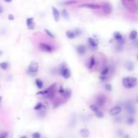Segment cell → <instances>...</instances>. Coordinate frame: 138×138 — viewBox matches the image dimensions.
Masks as SVG:
<instances>
[{
	"mask_svg": "<svg viewBox=\"0 0 138 138\" xmlns=\"http://www.w3.org/2000/svg\"><path fill=\"white\" fill-rule=\"evenodd\" d=\"M106 102V98L105 95H99L98 96L97 98H96V106L99 108V107H102L105 105V104Z\"/></svg>",
	"mask_w": 138,
	"mask_h": 138,
	"instance_id": "6",
	"label": "cell"
},
{
	"mask_svg": "<svg viewBox=\"0 0 138 138\" xmlns=\"http://www.w3.org/2000/svg\"><path fill=\"white\" fill-rule=\"evenodd\" d=\"M75 49H76L77 53H78L79 55H80V56L84 55L85 53H86V46L84 45H78V46L76 47V48H75Z\"/></svg>",
	"mask_w": 138,
	"mask_h": 138,
	"instance_id": "13",
	"label": "cell"
},
{
	"mask_svg": "<svg viewBox=\"0 0 138 138\" xmlns=\"http://www.w3.org/2000/svg\"><path fill=\"white\" fill-rule=\"evenodd\" d=\"M8 19H9V20H14V15H12V14H9L8 16Z\"/></svg>",
	"mask_w": 138,
	"mask_h": 138,
	"instance_id": "39",
	"label": "cell"
},
{
	"mask_svg": "<svg viewBox=\"0 0 138 138\" xmlns=\"http://www.w3.org/2000/svg\"><path fill=\"white\" fill-rule=\"evenodd\" d=\"M64 92H65V89H63V87L62 86H60L59 89V93H60L61 96H63Z\"/></svg>",
	"mask_w": 138,
	"mask_h": 138,
	"instance_id": "36",
	"label": "cell"
},
{
	"mask_svg": "<svg viewBox=\"0 0 138 138\" xmlns=\"http://www.w3.org/2000/svg\"><path fill=\"white\" fill-rule=\"evenodd\" d=\"M102 10L105 13V14H110L111 12H112V10H113V8H112V6L110 3H105L102 6Z\"/></svg>",
	"mask_w": 138,
	"mask_h": 138,
	"instance_id": "8",
	"label": "cell"
},
{
	"mask_svg": "<svg viewBox=\"0 0 138 138\" xmlns=\"http://www.w3.org/2000/svg\"><path fill=\"white\" fill-rule=\"evenodd\" d=\"M105 89L107 90L108 91H111L112 89H113V87H112V85L111 84H106L105 85Z\"/></svg>",
	"mask_w": 138,
	"mask_h": 138,
	"instance_id": "34",
	"label": "cell"
},
{
	"mask_svg": "<svg viewBox=\"0 0 138 138\" xmlns=\"http://www.w3.org/2000/svg\"><path fill=\"white\" fill-rule=\"evenodd\" d=\"M55 85H56V83L51 85V86L49 87L47 89H45L44 91H41L38 92L36 94H37V95H46V94H47V93H49V92H51L52 91H53L55 87Z\"/></svg>",
	"mask_w": 138,
	"mask_h": 138,
	"instance_id": "12",
	"label": "cell"
},
{
	"mask_svg": "<svg viewBox=\"0 0 138 138\" xmlns=\"http://www.w3.org/2000/svg\"><path fill=\"white\" fill-rule=\"evenodd\" d=\"M8 136V132H2L0 133V138H7Z\"/></svg>",
	"mask_w": 138,
	"mask_h": 138,
	"instance_id": "35",
	"label": "cell"
},
{
	"mask_svg": "<svg viewBox=\"0 0 138 138\" xmlns=\"http://www.w3.org/2000/svg\"><path fill=\"white\" fill-rule=\"evenodd\" d=\"M137 102L138 103V98H137Z\"/></svg>",
	"mask_w": 138,
	"mask_h": 138,
	"instance_id": "45",
	"label": "cell"
},
{
	"mask_svg": "<svg viewBox=\"0 0 138 138\" xmlns=\"http://www.w3.org/2000/svg\"><path fill=\"white\" fill-rule=\"evenodd\" d=\"M59 72H60L61 75L63 77V78L67 79L70 77L71 76V72L69 69L67 68L66 65L64 63H63L61 66L60 69H59Z\"/></svg>",
	"mask_w": 138,
	"mask_h": 138,
	"instance_id": "3",
	"label": "cell"
},
{
	"mask_svg": "<svg viewBox=\"0 0 138 138\" xmlns=\"http://www.w3.org/2000/svg\"><path fill=\"white\" fill-rule=\"evenodd\" d=\"M52 13H53V18H54L55 21L59 22V18H60V13L59 12V10L55 8V7H52Z\"/></svg>",
	"mask_w": 138,
	"mask_h": 138,
	"instance_id": "10",
	"label": "cell"
},
{
	"mask_svg": "<svg viewBox=\"0 0 138 138\" xmlns=\"http://www.w3.org/2000/svg\"><path fill=\"white\" fill-rule=\"evenodd\" d=\"M26 24L28 26V29L29 30H33L35 27V24L34 22V18H28L26 19Z\"/></svg>",
	"mask_w": 138,
	"mask_h": 138,
	"instance_id": "14",
	"label": "cell"
},
{
	"mask_svg": "<svg viewBox=\"0 0 138 138\" xmlns=\"http://www.w3.org/2000/svg\"><path fill=\"white\" fill-rule=\"evenodd\" d=\"M73 32L75 33L76 37H79L81 34V30H80V29H75V30H73Z\"/></svg>",
	"mask_w": 138,
	"mask_h": 138,
	"instance_id": "33",
	"label": "cell"
},
{
	"mask_svg": "<svg viewBox=\"0 0 138 138\" xmlns=\"http://www.w3.org/2000/svg\"><path fill=\"white\" fill-rule=\"evenodd\" d=\"M122 84L126 89H132L137 86L138 79L133 77H126L122 79Z\"/></svg>",
	"mask_w": 138,
	"mask_h": 138,
	"instance_id": "1",
	"label": "cell"
},
{
	"mask_svg": "<svg viewBox=\"0 0 138 138\" xmlns=\"http://www.w3.org/2000/svg\"><path fill=\"white\" fill-rule=\"evenodd\" d=\"M8 66H9V64H8V62H1V63L0 64V68L1 69H3V70H6V69L8 68Z\"/></svg>",
	"mask_w": 138,
	"mask_h": 138,
	"instance_id": "26",
	"label": "cell"
},
{
	"mask_svg": "<svg viewBox=\"0 0 138 138\" xmlns=\"http://www.w3.org/2000/svg\"><path fill=\"white\" fill-rule=\"evenodd\" d=\"M61 14H62V15L65 18H66V19L69 18V14H68V12H67L66 10L63 9L62 10V12H61Z\"/></svg>",
	"mask_w": 138,
	"mask_h": 138,
	"instance_id": "27",
	"label": "cell"
},
{
	"mask_svg": "<svg viewBox=\"0 0 138 138\" xmlns=\"http://www.w3.org/2000/svg\"><path fill=\"white\" fill-rule=\"evenodd\" d=\"M1 101H2V97L0 96V106H1Z\"/></svg>",
	"mask_w": 138,
	"mask_h": 138,
	"instance_id": "43",
	"label": "cell"
},
{
	"mask_svg": "<svg viewBox=\"0 0 138 138\" xmlns=\"http://www.w3.org/2000/svg\"><path fill=\"white\" fill-rule=\"evenodd\" d=\"M135 117H132V116H131V117H128L126 120L127 124V125H133V124L135 123Z\"/></svg>",
	"mask_w": 138,
	"mask_h": 138,
	"instance_id": "21",
	"label": "cell"
},
{
	"mask_svg": "<svg viewBox=\"0 0 138 138\" xmlns=\"http://www.w3.org/2000/svg\"><path fill=\"white\" fill-rule=\"evenodd\" d=\"M39 49L42 51L44 52H47V53H51L52 51H53V48L51 46V45L46 44L44 43H39Z\"/></svg>",
	"mask_w": 138,
	"mask_h": 138,
	"instance_id": "5",
	"label": "cell"
},
{
	"mask_svg": "<svg viewBox=\"0 0 138 138\" xmlns=\"http://www.w3.org/2000/svg\"><path fill=\"white\" fill-rule=\"evenodd\" d=\"M72 95V91L69 89H65V92L63 93V95L62 96H63L65 98H70V96Z\"/></svg>",
	"mask_w": 138,
	"mask_h": 138,
	"instance_id": "22",
	"label": "cell"
},
{
	"mask_svg": "<svg viewBox=\"0 0 138 138\" xmlns=\"http://www.w3.org/2000/svg\"><path fill=\"white\" fill-rule=\"evenodd\" d=\"M108 72H109V68L105 67L102 70V71L100 72V75H102V76H106L108 74Z\"/></svg>",
	"mask_w": 138,
	"mask_h": 138,
	"instance_id": "24",
	"label": "cell"
},
{
	"mask_svg": "<svg viewBox=\"0 0 138 138\" xmlns=\"http://www.w3.org/2000/svg\"><path fill=\"white\" fill-rule=\"evenodd\" d=\"M43 107H44V105H43V104H42V103H41V102H39V103H37V104H36V105L34 106V109L35 110H41V109H42Z\"/></svg>",
	"mask_w": 138,
	"mask_h": 138,
	"instance_id": "25",
	"label": "cell"
},
{
	"mask_svg": "<svg viewBox=\"0 0 138 138\" xmlns=\"http://www.w3.org/2000/svg\"><path fill=\"white\" fill-rule=\"evenodd\" d=\"M80 8H86L92 10H98L101 8V6L98 5V4H94V3H84L80 6Z\"/></svg>",
	"mask_w": 138,
	"mask_h": 138,
	"instance_id": "7",
	"label": "cell"
},
{
	"mask_svg": "<svg viewBox=\"0 0 138 138\" xmlns=\"http://www.w3.org/2000/svg\"><path fill=\"white\" fill-rule=\"evenodd\" d=\"M65 35H66L67 37L69 38V39H73L76 37L74 32L72 31V30H67L66 33H65Z\"/></svg>",
	"mask_w": 138,
	"mask_h": 138,
	"instance_id": "18",
	"label": "cell"
},
{
	"mask_svg": "<svg viewBox=\"0 0 138 138\" xmlns=\"http://www.w3.org/2000/svg\"><path fill=\"white\" fill-rule=\"evenodd\" d=\"M32 138H41V135L39 132H34L32 135Z\"/></svg>",
	"mask_w": 138,
	"mask_h": 138,
	"instance_id": "32",
	"label": "cell"
},
{
	"mask_svg": "<svg viewBox=\"0 0 138 138\" xmlns=\"http://www.w3.org/2000/svg\"><path fill=\"white\" fill-rule=\"evenodd\" d=\"M45 32L47 33V35L49 37H50L51 38H55L54 35L51 33V31H50L49 30H48V29H45Z\"/></svg>",
	"mask_w": 138,
	"mask_h": 138,
	"instance_id": "31",
	"label": "cell"
},
{
	"mask_svg": "<svg viewBox=\"0 0 138 138\" xmlns=\"http://www.w3.org/2000/svg\"><path fill=\"white\" fill-rule=\"evenodd\" d=\"M3 7L1 6V5H0V14H1V13H3Z\"/></svg>",
	"mask_w": 138,
	"mask_h": 138,
	"instance_id": "40",
	"label": "cell"
},
{
	"mask_svg": "<svg viewBox=\"0 0 138 138\" xmlns=\"http://www.w3.org/2000/svg\"><path fill=\"white\" fill-rule=\"evenodd\" d=\"M35 83H36V85L39 89H42V87H43V85H44L43 84V82H42V80H41V79H36Z\"/></svg>",
	"mask_w": 138,
	"mask_h": 138,
	"instance_id": "23",
	"label": "cell"
},
{
	"mask_svg": "<svg viewBox=\"0 0 138 138\" xmlns=\"http://www.w3.org/2000/svg\"><path fill=\"white\" fill-rule=\"evenodd\" d=\"M125 108L129 114L131 115H133L135 114L136 112V108H135V106L131 102H127L125 104Z\"/></svg>",
	"mask_w": 138,
	"mask_h": 138,
	"instance_id": "4",
	"label": "cell"
},
{
	"mask_svg": "<svg viewBox=\"0 0 138 138\" xmlns=\"http://www.w3.org/2000/svg\"><path fill=\"white\" fill-rule=\"evenodd\" d=\"M123 138H130V137H129V135L128 134H126V135H124Z\"/></svg>",
	"mask_w": 138,
	"mask_h": 138,
	"instance_id": "42",
	"label": "cell"
},
{
	"mask_svg": "<svg viewBox=\"0 0 138 138\" xmlns=\"http://www.w3.org/2000/svg\"><path fill=\"white\" fill-rule=\"evenodd\" d=\"M38 70H39V64L35 61H33L28 65L27 72L30 75H35L36 72H38Z\"/></svg>",
	"mask_w": 138,
	"mask_h": 138,
	"instance_id": "2",
	"label": "cell"
},
{
	"mask_svg": "<svg viewBox=\"0 0 138 138\" xmlns=\"http://www.w3.org/2000/svg\"><path fill=\"white\" fill-rule=\"evenodd\" d=\"M137 37H138V32H137V30H131L130 34H129V39H131V40H132V41H134L135 39H137Z\"/></svg>",
	"mask_w": 138,
	"mask_h": 138,
	"instance_id": "17",
	"label": "cell"
},
{
	"mask_svg": "<svg viewBox=\"0 0 138 138\" xmlns=\"http://www.w3.org/2000/svg\"><path fill=\"white\" fill-rule=\"evenodd\" d=\"M94 64H95V59H94V56H92V57H90L88 64V68L89 69H91Z\"/></svg>",
	"mask_w": 138,
	"mask_h": 138,
	"instance_id": "20",
	"label": "cell"
},
{
	"mask_svg": "<svg viewBox=\"0 0 138 138\" xmlns=\"http://www.w3.org/2000/svg\"><path fill=\"white\" fill-rule=\"evenodd\" d=\"M121 112V108L119 106H116L113 108H112L109 111V113L111 116H116L117 114H119Z\"/></svg>",
	"mask_w": 138,
	"mask_h": 138,
	"instance_id": "11",
	"label": "cell"
},
{
	"mask_svg": "<svg viewBox=\"0 0 138 138\" xmlns=\"http://www.w3.org/2000/svg\"><path fill=\"white\" fill-rule=\"evenodd\" d=\"M88 43L90 44V48L96 49L97 48V46L98 45L99 41H98V39H94V38H92V37H90V38H88Z\"/></svg>",
	"mask_w": 138,
	"mask_h": 138,
	"instance_id": "9",
	"label": "cell"
},
{
	"mask_svg": "<svg viewBox=\"0 0 138 138\" xmlns=\"http://www.w3.org/2000/svg\"><path fill=\"white\" fill-rule=\"evenodd\" d=\"M90 108L92 110L93 112H96L98 111L99 110V109H98V107L96 105H94V104H92V105H90Z\"/></svg>",
	"mask_w": 138,
	"mask_h": 138,
	"instance_id": "28",
	"label": "cell"
},
{
	"mask_svg": "<svg viewBox=\"0 0 138 138\" xmlns=\"http://www.w3.org/2000/svg\"><path fill=\"white\" fill-rule=\"evenodd\" d=\"M99 79L102 81H106V80H107V77H106V76H102V75H100Z\"/></svg>",
	"mask_w": 138,
	"mask_h": 138,
	"instance_id": "38",
	"label": "cell"
},
{
	"mask_svg": "<svg viewBox=\"0 0 138 138\" xmlns=\"http://www.w3.org/2000/svg\"><path fill=\"white\" fill-rule=\"evenodd\" d=\"M95 114H96V117H98V118H102L104 117V114L101 111H100V110L96 112Z\"/></svg>",
	"mask_w": 138,
	"mask_h": 138,
	"instance_id": "30",
	"label": "cell"
},
{
	"mask_svg": "<svg viewBox=\"0 0 138 138\" xmlns=\"http://www.w3.org/2000/svg\"><path fill=\"white\" fill-rule=\"evenodd\" d=\"M3 1H6L7 3H10V2H12V0H3Z\"/></svg>",
	"mask_w": 138,
	"mask_h": 138,
	"instance_id": "41",
	"label": "cell"
},
{
	"mask_svg": "<svg viewBox=\"0 0 138 138\" xmlns=\"http://www.w3.org/2000/svg\"><path fill=\"white\" fill-rule=\"evenodd\" d=\"M80 134L81 135L82 138H88L90 136V131L88 129L84 128V129H81L80 131Z\"/></svg>",
	"mask_w": 138,
	"mask_h": 138,
	"instance_id": "15",
	"label": "cell"
},
{
	"mask_svg": "<svg viewBox=\"0 0 138 138\" xmlns=\"http://www.w3.org/2000/svg\"><path fill=\"white\" fill-rule=\"evenodd\" d=\"M77 3L76 1L74 0H69V1H64L63 4L64 5H72V4H74V3Z\"/></svg>",
	"mask_w": 138,
	"mask_h": 138,
	"instance_id": "29",
	"label": "cell"
},
{
	"mask_svg": "<svg viewBox=\"0 0 138 138\" xmlns=\"http://www.w3.org/2000/svg\"><path fill=\"white\" fill-rule=\"evenodd\" d=\"M125 68L127 70L132 71L135 68V66H134V64L132 62H129H129H127L125 63Z\"/></svg>",
	"mask_w": 138,
	"mask_h": 138,
	"instance_id": "16",
	"label": "cell"
},
{
	"mask_svg": "<svg viewBox=\"0 0 138 138\" xmlns=\"http://www.w3.org/2000/svg\"><path fill=\"white\" fill-rule=\"evenodd\" d=\"M113 37H114V39H115V40H117V41H121V40L123 38V35H122L119 32H118V31L114 32V34H113Z\"/></svg>",
	"mask_w": 138,
	"mask_h": 138,
	"instance_id": "19",
	"label": "cell"
},
{
	"mask_svg": "<svg viewBox=\"0 0 138 138\" xmlns=\"http://www.w3.org/2000/svg\"><path fill=\"white\" fill-rule=\"evenodd\" d=\"M137 58H138V56H137Z\"/></svg>",
	"mask_w": 138,
	"mask_h": 138,
	"instance_id": "46",
	"label": "cell"
},
{
	"mask_svg": "<svg viewBox=\"0 0 138 138\" xmlns=\"http://www.w3.org/2000/svg\"><path fill=\"white\" fill-rule=\"evenodd\" d=\"M133 45L134 47H135L136 48H138V38H137L136 39H135L133 42Z\"/></svg>",
	"mask_w": 138,
	"mask_h": 138,
	"instance_id": "37",
	"label": "cell"
},
{
	"mask_svg": "<svg viewBox=\"0 0 138 138\" xmlns=\"http://www.w3.org/2000/svg\"><path fill=\"white\" fill-rule=\"evenodd\" d=\"M20 138H27V137H26V136H25V135H23V136H22V137H20Z\"/></svg>",
	"mask_w": 138,
	"mask_h": 138,
	"instance_id": "44",
	"label": "cell"
},
{
	"mask_svg": "<svg viewBox=\"0 0 138 138\" xmlns=\"http://www.w3.org/2000/svg\"><path fill=\"white\" fill-rule=\"evenodd\" d=\"M126 1H131V0H126Z\"/></svg>",
	"mask_w": 138,
	"mask_h": 138,
	"instance_id": "47",
	"label": "cell"
}]
</instances>
